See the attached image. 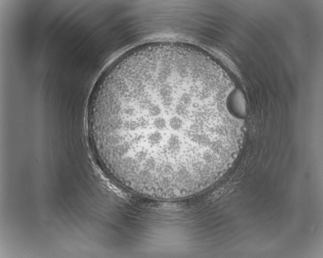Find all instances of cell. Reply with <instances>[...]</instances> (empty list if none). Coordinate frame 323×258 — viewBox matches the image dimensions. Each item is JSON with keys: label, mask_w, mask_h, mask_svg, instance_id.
I'll return each instance as SVG.
<instances>
[{"label": "cell", "mask_w": 323, "mask_h": 258, "mask_svg": "<svg viewBox=\"0 0 323 258\" xmlns=\"http://www.w3.org/2000/svg\"><path fill=\"white\" fill-rule=\"evenodd\" d=\"M235 85L198 50L174 42L129 50L99 77L88 131L101 163L126 189L173 200L218 181L240 150Z\"/></svg>", "instance_id": "obj_1"}]
</instances>
